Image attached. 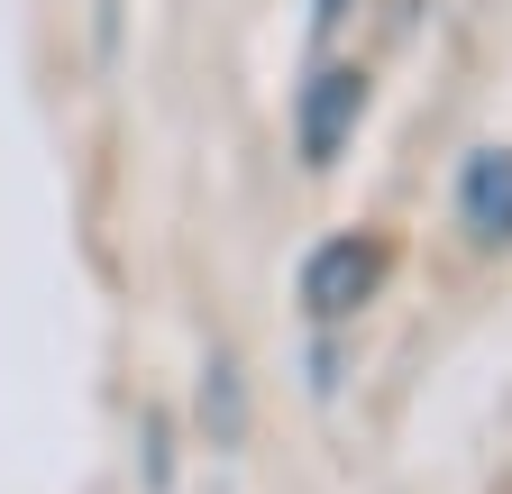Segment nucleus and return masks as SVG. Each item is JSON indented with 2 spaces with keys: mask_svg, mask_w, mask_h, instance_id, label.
<instances>
[{
  "mask_svg": "<svg viewBox=\"0 0 512 494\" xmlns=\"http://www.w3.org/2000/svg\"><path fill=\"white\" fill-rule=\"evenodd\" d=\"M311 403H339V385H348V330H311Z\"/></svg>",
  "mask_w": 512,
  "mask_h": 494,
  "instance_id": "423d86ee",
  "label": "nucleus"
},
{
  "mask_svg": "<svg viewBox=\"0 0 512 494\" xmlns=\"http://www.w3.org/2000/svg\"><path fill=\"white\" fill-rule=\"evenodd\" d=\"M458 229L485 247H512V147H467L458 156Z\"/></svg>",
  "mask_w": 512,
  "mask_h": 494,
  "instance_id": "7ed1b4c3",
  "label": "nucleus"
},
{
  "mask_svg": "<svg viewBox=\"0 0 512 494\" xmlns=\"http://www.w3.org/2000/svg\"><path fill=\"white\" fill-rule=\"evenodd\" d=\"M357 10H366V0H311V55H339V37H348Z\"/></svg>",
  "mask_w": 512,
  "mask_h": 494,
  "instance_id": "0eeeda50",
  "label": "nucleus"
},
{
  "mask_svg": "<svg viewBox=\"0 0 512 494\" xmlns=\"http://www.w3.org/2000/svg\"><path fill=\"white\" fill-rule=\"evenodd\" d=\"M394 19H412V0H403V10H394Z\"/></svg>",
  "mask_w": 512,
  "mask_h": 494,
  "instance_id": "6e6552de",
  "label": "nucleus"
},
{
  "mask_svg": "<svg viewBox=\"0 0 512 494\" xmlns=\"http://www.w3.org/2000/svg\"><path fill=\"white\" fill-rule=\"evenodd\" d=\"M384 275H394V247H384L375 229H330V238H311L302 266H293L302 330H357V312L384 293Z\"/></svg>",
  "mask_w": 512,
  "mask_h": 494,
  "instance_id": "f257e3e1",
  "label": "nucleus"
},
{
  "mask_svg": "<svg viewBox=\"0 0 512 494\" xmlns=\"http://www.w3.org/2000/svg\"><path fill=\"white\" fill-rule=\"evenodd\" d=\"M138 485L174 494V412L165 403H138Z\"/></svg>",
  "mask_w": 512,
  "mask_h": 494,
  "instance_id": "39448f33",
  "label": "nucleus"
},
{
  "mask_svg": "<svg viewBox=\"0 0 512 494\" xmlns=\"http://www.w3.org/2000/svg\"><path fill=\"white\" fill-rule=\"evenodd\" d=\"M366 101H375V74L357 55H311V74L293 92V156L302 174H330L348 156V138L366 129Z\"/></svg>",
  "mask_w": 512,
  "mask_h": 494,
  "instance_id": "f03ea898",
  "label": "nucleus"
},
{
  "mask_svg": "<svg viewBox=\"0 0 512 494\" xmlns=\"http://www.w3.org/2000/svg\"><path fill=\"white\" fill-rule=\"evenodd\" d=\"M202 440H211V449H238V440H247V376H238V348H211V357H202Z\"/></svg>",
  "mask_w": 512,
  "mask_h": 494,
  "instance_id": "20e7f679",
  "label": "nucleus"
}]
</instances>
